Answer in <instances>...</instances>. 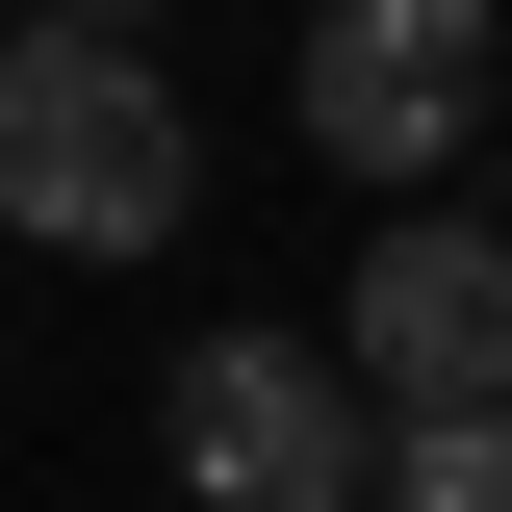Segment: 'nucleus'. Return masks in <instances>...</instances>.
I'll return each mask as SVG.
<instances>
[{"mask_svg": "<svg viewBox=\"0 0 512 512\" xmlns=\"http://www.w3.org/2000/svg\"><path fill=\"white\" fill-rule=\"evenodd\" d=\"M180 205H205L180 77L128 52V26H0V231L26 256H154Z\"/></svg>", "mask_w": 512, "mask_h": 512, "instance_id": "f257e3e1", "label": "nucleus"}, {"mask_svg": "<svg viewBox=\"0 0 512 512\" xmlns=\"http://www.w3.org/2000/svg\"><path fill=\"white\" fill-rule=\"evenodd\" d=\"M487 77H512L487 0H333L308 26V154L333 180H436L461 128H487Z\"/></svg>", "mask_w": 512, "mask_h": 512, "instance_id": "20e7f679", "label": "nucleus"}, {"mask_svg": "<svg viewBox=\"0 0 512 512\" xmlns=\"http://www.w3.org/2000/svg\"><path fill=\"white\" fill-rule=\"evenodd\" d=\"M487 103H512V77H487Z\"/></svg>", "mask_w": 512, "mask_h": 512, "instance_id": "0eeeda50", "label": "nucleus"}, {"mask_svg": "<svg viewBox=\"0 0 512 512\" xmlns=\"http://www.w3.org/2000/svg\"><path fill=\"white\" fill-rule=\"evenodd\" d=\"M384 512H512V410H410L384 436Z\"/></svg>", "mask_w": 512, "mask_h": 512, "instance_id": "39448f33", "label": "nucleus"}, {"mask_svg": "<svg viewBox=\"0 0 512 512\" xmlns=\"http://www.w3.org/2000/svg\"><path fill=\"white\" fill-rule=\"evenodd\" d=\"M26 26H154V0H26Z\"/></svg>", "mask_w": 512, "mask_h": 512, "instance_id": "423d86ee", "label": "nucleus"}, {"mask_svg": "<svg viewBox=\"0 0 512 512\" xmlns=\"http://www.w3.org/2000/svg\"><path fill=\"white\" fill-rule=\"evenodd\" d=\"M154 436H180L205 512H359V384H333V333H205L180 384H154Z\"/></svg>", "mask_w": 512, "mask_h": 512, "instance_id": "f03ea898", "label": "nucleus"}, {"mask_svg": "<svg viewBox=\"0 0 512 512\" xmlns=\"http://www.w3.org/2000/svg\"><path fill=\"white\" fill-rule=\"evenodd\" d=\"M333 384H359L384 436H410V410H512V231H461V205L359 231V308H333Z\"/></svg>", "mask_w": 512, "mask_h": 512, "instance_id": "7ed1b4c3", "label": "nucleus"}]
</instances>
